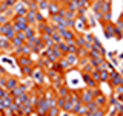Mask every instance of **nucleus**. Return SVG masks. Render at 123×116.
Instances as JSON below:
<instances>
[{"label": "nucleus", "mask_w": 123, "mask_h": 116, "mask_svg": "<svg viewBox=\"0 0 123 116\" xmlns=\"http://www.w3.org/2000/svg\"><path fill=\"white\" fill-rule=\"evenodd\" d=\"M8 21H11V18L8 17L6 14H0V25H5Z\"/></svg>", "instance_id": "45"}, {"label": "nucleus", "mask_w": 123, "mask_h": 116, "mask_svg": "<svg viewBox=\"0 0 123 116\" xmlns=\"http://www.w3.org/2000/svg\"><path fill=\"white\" fill-rule=\"evenodd\" d=\"M102 25H103V34H105V38H108V40L114 38V23L108 21V23H102Z\"/></svg>", "instance_id": "7"}, {"label": "nucleus", "mask_w": 123, "mask_h": 116, "mask_svg": "<svg viewBox=\"0 0 123 116\" xmlns=\"http://www.w3.org/2000/svg\"><path fill=\"white\" fill-rule=\"evenodd\" d=\"M65 20H72V18H77V15H75V12L74 11H68L66 8H65Z\"/></svg>", "instance_id": "34"}, {"label": "nucleus", "mask_w": 123, "mask_h": 116, "mask_svg": "<svg viewBox=\"0 0 123 116\" xmlns=\"http://www.w3.org/2000/svg\"><path fill=\"white\" fill-rule=\"evenodd\" d=\"M74 43H75L77 47H83L85 43H86V41H85V38H83V34H79V32H77V35L74 38Z\"/></svg>", "instance_id": "24"}, {"label": "nucleus", "mask_w": 123, "mask_h": 116, "mask_svg": "<svg viewBox=\"0 0 123 116\" xmlns=\"http://www.w3.org/2000/svg\"><path fill=\"white\" fill-rule=\"evenodd\" d=\"M88 52H89V51H86L85 47H77L75 55L79 57V58H86V57H88Z\"/></svg>", "instance_id": "32"}, {"label": "nucleus", "mask_w": 123, "mask_h": 116, "mask_svg": "<svg viewBox=\"0 0 123 116\" xmlns=\"http://www.w3.org/2000/svg\"><path fill=\"white\" fill-rule=\"evenodd\" d=\"M117 99H118V101H120V102H123V93H120V95H117Z\"/></svg>", "instance_id": "57"}, {"label": "nucleus", "mask_w": 123, "mask_h": 116, "mask_svg": "<svg viewBox=\"0 0 123 116\" xmlns=\"http://www.w3.org/2000/svg\"><path fill=\"white\" fill-rule=\"evenodd\" d=\"M46 73V78H49V81H51V83H52V81H55L57 78H59V76H62V75H63V73H59V72H57L55 70V69H48V70H46L45 72Z\"/></svg>", "instance_id": "15"}, {"label": "nucleus", "mask_w": 123, "mask_h": 116, "mask_svg": "<svg viewBox=\"0 0 123 116\" xmlns=\"http://www.w3.org/2000/svg\"><path fill=\"white\" fill-rule=\"evenodd\" d=\"M11 28H12V23H11V21L5 23V25H0V35H5Z\"/></svg>", "instance_id": "28"}, {"label": "nucleus", "mask_w": 123, "mask_h": 116, "mask_svg": "<svg viewBox=\"0 0 123 116\" xmlns=\"http://www.w3.org/2000/svg\"><path fill=\"white\" fill-rule=\"evenodd\" d=\"M115 55H117L115 52H106V57H108V58H114Z\"/></svg>", "instance_id": "55"}, {"label": "nucleus", "mask_w": 123, "mask_h": 116, "mask_svg": "<svg viewBox=\"0 0 123 116\" xmlns=\"http://www.w3.org/2000/svg\"><path fill=\"white\" fill-rule=\"evenodd\" d=\"M120 64H122V69H123V61H122V63H120Z\"/></svg>", "instance_id": "62"}, {"label": "nucleus", "mask_w": 123, "mask_h": 116, "mask_svg": "<svg viewBox=\"0 0 123 116\" xmlns=\"http://www.w3.org/2000/svg\"><path fill=\"white\" fill-rule=\"evenodd\" d=\"M11 49H12V44H11V41L9 40H6L5 37H0V51H3V52H9Z\"/></svg>", "instance_id": "13"}, {"label": "nucleus", "mask_w": 123, "mask_h": 116, "mask_svg": "<svg viewBox=\"0 0 123 116\" xmlns=\"http://www.w3.org/2000/svg\"><path fill=\"white\" fill-rule=\"evenodd\" d=\"M43 21H48V17H46L42 11H37L36 12V25L37 23H43Z\"/></svg>", "instance_id": "26"}, {"label": "nucleus", "mask_w": 123, "mask_h": 116, "mask_svg": "<svg viewBox=\"0 0 123 116\" xmlns=\"http://www.w3.org/2000/svg\"><path fill=\"white\" fill-rule=\"evenodd\" d=\"M69 93H71V90H69L68 86H62L57 89V96H60V98H66Z\"/></svg>", "instance_id": "20"}, {"label": "nucleus", "mask_w": 123, "mask_h": 116, "mask_svg": "<svg viewBox=\"0 0 123 116\" xmlns=\"http://www.w3.org/2000/svg\"><path fill=\"white\" fill-rule=\"evenodd\" d=\"M85 116H106V111H105V109H98L95 111H88Z\"/></svg>", "instance_id": "29"}, {"label": "nucleus", "mask_w": 123, "mask_h": 116, "mask_svg": "<svg viewBox=\"0 0 123 116\" xmlns=\"http://www.w3.org/2000/svg\"><path fill=\"white\" fill-rule=\"evenodd\" d=\"M115 57H117V58H118V60H120V61H123V52L117 53V55H115Z\"/></svg>", "instance_id": "56"}, {"label": "nucleus", "mask_w": 123, "mask_h": 116, "mask_svg": "<svg viewBox=\"0 0 123 116\" xmlns=\"http://www.w3.org/2000/svg\"><path fill=\"white\" fill-rule=\"evenodd\" d=\"M31 78L34 79V83H36V84H43L45 79H46V73H45V70H42V69H38V67L36 69V67H34Z\"/></svg>", "instance_id": "5"}, {"label": "nucleus", "mask_w": 123, "mask_h": 116, "mask_svg": "<svg viewBox=\"0 0 123 116\" xmlns=\"http://www.w3.org/2000/svg\"><path fill=\"white\" fill-rule=\"evenodd\" d=\"M94 102L97 104L100 109H106V107H108V98L103 93H100V95L95 96V98H94Z\"/></svg>", "instance_id": "10"}, {"label": "nucleus", "mask_w": 123, "mask_h": 116, "mask_svg": "<svg viewBox=\"0 0 123 116\" xmlns=\"http://www.w3.org/2000/svg\"><path fill=\"white\" fill-rule=\"evenodd\" d=\"M92 69H94V67L89 64V60H88V63H85V64L80 66V72H85V73H91Z\"/></svg>", "instance_id": "30"}, {"label": "nucleus", "mask_w": 123, "mask_h": 116, "mask_svg": "<svg viewBox=\"0 0 123 116\" xmlns=\"http://www.w3.org/2000/svg\"><path fill=\"white\" fill-rule=\"evenodd\" d=\"M60 8H62V5H59V3H54V2H51V0H49V6H48V9H46L48 17H49V15L57 14V12L60 11Z\"/></svg>", "instance_id": "14"}, {"label": "nucleus", "mask_w": 123, "mask_h": 116, "mask_svg": "<svg viewBox=\"0 0 123 116\" xmlns=\"http://www.w3.org/2000/svg\"><path fill=\"white\" fill-rule=\"evenodd\" d=\"M65 58H66V61L69 63V66H71L72 69L79 66V61H80V58L77 57L75 53H66V55H65Z\"/></svg>", "instance_id": "11"}, {"label": "nucleus", "mask_w": 123, "mask_h": 116, "mask_svg": "<svg viewBox=\"0 0 123 116\" xmlns=\"http://www.w3.org/2000/svg\"><path fill=\"white\" fill-rule=\"evenodd\" d=\"M65 8H66L68 11H74V12H77V9L80 8V2L79 0H69L66 5H65Z\"/></svg>", "instance_id": "16"}, {"label": "nucleus", "mask_w": 123, "mask_h": 116, "mask_svg": "<svg viewBox=\"0 0 123 116\" xmlns=\"http://www.w3.org/2000/svg\"><path fill=\"white\" fill-rule=\"evenodd\" d=\"M23 93H28V86H26V84H18L15 89H12V90L9 92V95L12 96V98H17V96H20Z\"/></svg>", "instance_id": "8"}, {"label": "nucleus", "mask_w": 123, "mask_h": 116, "mask_svg": "<svg viewBox=\"0 0 123 116\" xmlns=\"http://www.w3.org/2000/svg\"><path fill=\"white\" fill-rule=\"evenodd\" d=\"M109 63L112 64L114 67H118V66H120V60H118V58H115V57H114V58H111V61H109Z\"/></svg>", "instance_id": "50"}, {"label": "nucleus", "mask_w": 123, "mask_h": 116, "mask_svg": "<svg viewBox=\"0 0 123 116\" xmlns=\"http://www.w3.org/2000/svg\"><path fill=\"white\" fill-rule=\"evenodd\" d=\"M108 84L111 86V90L117 86H123V76L120 75V72H117V70L109 72V81H108Z\"/></svg>", "instance_id": "2"}, {"label": "nucleus", "mask_w": 123, "mask_h": 116, "mask_svg": "<svg viewBox=\"0 0 123 116\" xmlns=\"http://www.w3.org/2000/svg\"><path fill=\"white\" fill-rule=\"evenodd\" d=\"M18 84H20V83H18V79L15 78V76H11V75L6 76V87H5V89H6L8 92H11L12 89H15Z\"/></svg>", "instance_id": "9"}, {"label": "nucleus", "mask_w": 123, "mask_h": 116, "mask_svg": "<svg viewBox=\"0 0 123 116\" xmlns=\"http://www.w3.org/2000/svg\"><path fill=\"white\" fill-rule=\"evenodd\" d=\"M20 70H22V75L25 76V78H31L32 70H34V66H22Z\"/></svg>", "instance_id": "18"}, {"label": "nucleus", "mask_w": 123, "mask_h": 116, "mask_svg": "<svg viewBox=\"0 0 123 116\" xmlns=\"http://www.w3.org/2000/svg\"><path fill=\"white\" fill-rule=\"evenodd\" d=\"M0 14H3V11H2V9H0Z\"/></svg>", "instance_id": "63"}, {"label": "nucleus", "mask_w": 123, "mask_h": 116, "mask_svg": "<svg viewBox=\"0 0 123 116\" xmlns=\"http://www.w3.org/2000/svg\"><path fill=\"white\" fill-rule=\"evenodd\" d=\"M51 38H52V41L54 43H60V41H63V38H62V34H59V32H54L52 35H51Z\"/></svg>", "instance_id": "39"}, {"label": "nucleus", "mask_w": 123, "mask_h": 116, "mask_svg": "<svg viewBox=\"0 0 123 116\" xmlns=\"http://www.w3.org/2000/svg\"><path fill=\"white\" fill-rule=\"evenodd\" d=\"M120 75H122V76H123V69H120Z\"/></svg>", "instance_id": "60"}, {"label": "nucleus", "mask_w": 123, "mask_h": 116, "mask_svg": "<svg viewBox=\"0 0 123 116\" xmlns=\"http://www.w3.org/2000/svg\"><path fill=\"white\" fill-rule=\"evenodd\" d=\"M26 8H28V11H38V3L37 2H32V3H29V5H26Z\"/></svg>", "instance_id": "41"}, {"label": "nucleus", "mask_w": 123, "mask_h": 116, "mask_svg": "<svg viewBox=\"0 0 123 116\" xmlns=\"http://www.w3.org/2000/svg\"><path fill=\"white\" fill-rule=\"evenodd\" d=\"M109 81V70H100V76H98V83H108Z\"/></svg>", "instance_id": "23"}, {"label": "nucleus", "mask_w": 123, "mask_h": 116, "mask_svg": "<svg viewBox=\"0 0 123 116\" xmlns=\"http://www.w3.org/2000/svg\"><path fill=\"white\" fill-rule=\"evenodd\" d=\"M48 110H49V104H48L46 96H38V101L36 104V107H34V111L37 113V116H46Z\"/></svg>", "instance_id": "1"}, {"label": "nucleus", "mask_w": 123, "mask_h": 116, "mask_svg": "<svg viewBox=\"0 0 123 116\" xmlns=\"http://www.w3.org/2000/svg\"><path fill=\"white\" fill-rule=\"evenodd\" d=\"M89 60V64L92 66V67H98L100 64L103 63V61L106 60V58H103V57H98V58H88Z\"/></svg>", "instance_id": "25"}, {"label": "nucleus", "mask_w": 123, "mask_h": 116, "mask_svg": "<svg viewBox=\"0 0 123 116\" xmlns=\"http://www.w3.org/2000/svg\"><path fill=\"white\" fill-rule=\"evenodd\" d=\"M75 21H77V18L66 20V28H68V29H74V28H75Z\"/></svg>", "instance_id": "44"}, {"label": "nucleus", "mask_w": 123, "mask_h": 116, "mask_svg": "<svg viewBox=\"0 0 123 116\" xmlns=\"http://www.w3.org/2000/svg\"><path fill=\"white\" fill-rule=\"evenodd\" d=\"M117 102H118L117 96H114L112 93H111V98H108V105H115Z\"/></svg>", "instance_id": "42"}, {"label": "nucleus", "mask_w": 123, "mask_h": 116, "mask_svg": "<svg viewBox=\"0 0 123 116\" xmlns=\"http://www.w3.org/2000/svg\"><path fill=\"white\" fill-rule=\"evenodd\" d=\"M5 2L8 3V6H9V8H12V6H14V3L17 2V0H5Z\"/></svg>", "instance_id": "54"}, {"label": "nucleus", "mask_w": 123, "mask_h": 116, "mask_svg": "<svg viewBox=\"0 0 123 116\" xmlns=\"http://www.w3.org/2000/svg\"><path fill=\"white\" fill-rule=\"evenodd\" d=\"M26 14H28V8L25 6V8H22V9H18V11H17V12H15L14 15H22V17H25Z\"/></svg>", "instance_id": "46"}, {"label": "nucleus", "mask_w": 123, "mask_h": 116, "mask_svg": "<svg viewBox=\"0 0 123 116\" xmlns=\"http://www.w3.org/2000/svg\"><path fill=\"white\" fill-rule=\"evenodd\" d=\"M26 5H25V2H23V0H17V2L14 3V6H12V11H14V14L17 12L18 9H22V8H25Z\"/></svg>", "instance_id": "33"}, {"label": "nucleus", "mask_w": 123, "mask_h": 116, "mask_svg": "<svg viewBox=\"0 0 123 116\" xmlns=\"http://www.w3.org/2000/svg\"><path fill=\"white\" fill-rule=\"evenodd\" d=\"M25 2V5H29V3H32V2H36V0H23Z\"/></svg>", "instance_id": "58"}, {"label": "nucleus", "mask_w": 123, "mask_h": 116, "mask_svg": "<svg viewBox=\"0 0 123 116\" xmlns=\"http://www.w3.org/2000/svg\"><path fill=\"white\" fill-rule=\"evenodd\" d=\"M55 46L62 51V53H63V55H66V53H68V44L65 43V41H60V43H57Z\"/></svg>", "instance_id": "35"}, {"label": "nucleus", "mask_w": 123, "mask_h": 116, "mask_svg": "<svg viewBox=\"0 0 123 116\" xmlns=\"http://www.w3.org/2000/svg\"><path fill=\"white\" fill-rule=\"evenodd\" d=\"M63 20H65V18L62 17L60 14H54V15H49V17H48V21L51 23V25H59V23H62Z\"/></svg>", "instance_id": "19"}, {"label": "nucleus", "mask_w": 123, "mask_h": 116, "mask_svg": "<svg viewBox=\"0 0 123 116\" xmlns=\"http://www.w3.org/2000/svg\"><path fill=\"white\" fill-rule=\"evenodd\" d=\"M8 93H9V92H8L6 89H2V87H0V99H2L3 96H6Z\"/></svg>", "instance_id": "53"}, {"label": "nucleus", "mask_w": 123, "mask_h": 116, "mask_svg": "<svg viewBox=\"0 0 123 116\" xmlns=\"http://www.w3.org/2000/svg\"><path fill=\"white\" fill-rule=\"evenodd\" d=\"M23 32H25V37L26 38H34L37 35V29H36V26H28V28H26L25 31H23Z\"/></svg>", "instance_id": "17"}, {"label": "nucleus", "mask_w": 123, "mask_h": 116, "mask_svg": "<svg viewBox=\"0 0 123 116\" xmlns=\"http://www.w3.org/2000/svg\"><path fill=\"white\" fill-rule=\"evenodd\" d=\"M75 35H77V31L75 29H68L66 28L63 32H62V38H63V41L66 44H72V43H74Z\"/></svg>", "instance_id": "6"}, {"label": "nucleus", "mask_w": 123, "mask_h": 116, "mask_svg": "<svg viewBox=\"0 0 123 116\" xmlns=\"http://www.w3.org/2000/svg\"><path fill=\"white\" fill-rule=\"evenodd\" d=\"M62 116H71V113H68V111H65V113L62 115Z\"/></svg>", "instance_id": "59"}, {"label": "nucleus", "mask_w": 123, "mask_h": 116, "mask_svg": "<svg viewBox=\"0 0 123 116\" xmlns=\"http://www.w3.org/2000/svg\"><path fill=\"white\" fill-rule=\"evenodd\" d=\"M3 55V51H0V57H2Z\"/></svg>", "instance_id": "61"}, {"label": "nucleus", "mask_w": 123, "mask_h": 116, "mask_svg": "<svg viewBox=\"0 0 123 116\" xmlns=\"http://www.w3.org/2000/svg\"><path fill=\"white\" fill-rule=\"evenodd\" d=\"M0 102H2V105H3V107H5V109H8V107H9V105H11V104H12V102H14V98H12V96H11L9 93H8L6 96H3V98H2V99H0Z\"/></svg>", "instance_id": "22"}, {"label": "nucleus", "mask_w": 123, "mask_h": 116, "mask_svg": "<svg viewBox=\"0 0 123 116\" xmlns=\"http://www.w3.org/2000/svg\"><path fill=\"white\" fill-rule=\"evenodd\" d=\"M63 104H65V98H60V96H57V107L62 110V107H63Z\"/></svg>", "instance_id": "51"}, {"label": "nucleus", "mask_w": 123, "mask_h": 116, "mask_svg": "<svg viewBox=\"0 0 123 116\" xmlns=\"http://www.w3.org/2000/svg\"><path fill=\"white\" fill-rule=\"evenodd\" d=\"M77 93H79V98H80V101H82L83 105H86L88 102H91V101H94V96H92V92H91V89H80V90H77Z\"/></svg>", "instance_id": "3"}, {"label": "nucleus", "mask_w": 123, "mask_h": 116, "mask_svg": "<svg viewBox=\"0 0 123 116\" xmlns=\"http://www.w3.org/2000/svg\"><path fill=\"white\" fill-rule=\"evenodd\" d=\"M86 109H88V111H95V110H98L100 107H98L94 101H91V102H88V104H86Z\"/></svg>", "instance_id": "38"}, {"label": "nucleus", "mask_w": 123, "mask_h": 116, "mask_svg": "<svg viewBox=\"0 0 123 116\" xmlns=\"http://www.w3.org/2000/svg\"><path fill=\"white\" fill-rule=\"evenodd\" d=\"M15 58H17L18 67H22V66H34V61L31 60V57H25V55H20V57H15Z\"/></svg>", "instance_id": "12"}, {"label": "nucleus", "mask_w": 123, "mask_h": 116, "mask_svg": "<svg viewBox=\"0 0 123 116\" xmlns=\"http://www.w3.org/2000/svg\"><path fill=\"white\" fill-rule=\"evenodd\" d=\"M60 109L57 105H54V107H49V110H48V113H46V116H60Z\"/></svg>", "instance_id": "27"}, {"label": "nucleus", "mask_w": 123, "mask_h": 116, "mask_svg": "<svg viewBox=\"0 0 123 116\" xmlns=\"http://www.w3.org/2000/svg\"><path fill=\"white\" fill-rule=\"evenodd\" d=\"M115 110H117V113H120V115H123V102H120V101H118L117 104H115Z\"/></svg>", "instance_id": "47"}, {"label": "nucleus", "mask_w": 123, "mask_h": 116, "mask_svg": "<svg viewBox=\"0 0 123 116\" xmlns=\"http://www.w3.org/2000/svg\"><path fill=\"white\" fill-rule=\"evenodd\" d=\"M80 75H82V79H83V83H85V86H86L88 89H95V87H98L100 84L95 81L94 78L91 76V73H85V72H80Z\"/></svg>", "instance_id": "4"}, {"label": "nucleus", "mask_w": 123, "mask_h": 116, "mask_svg": "<svg viewBox=\"0 0 123 116\" xmlns=\"http://www.w3.org/2000/svg\"><path fill=\"white\" fill-rule=\"evenodd\" d=\"M94 34H91L89 31H88V32H83V38H85V41H86V43H92V40H94Z\"/></svg>", "instance_id": "37"}, {"label": "nucleus", "mask_w": 123, "mask_h": 116, "mask_svg": "<svg viewBox=\"0 0 123 116\" xmlns=\"http://www.w3.org/2000/svg\"><path fill=\"white\" fill-rule=\"evenodd\" d=\"M49 6V0H42L38 2V11H46Z\"/></svg>", "instance_id": "36"}, {"label": "nucleus", "mask_w": 123, "mask_h": 116, "mask_svg": "<svg viewBox=\"0 0 123 116\" xmlns=\"http://www.w3.org/2000/svg\"><path fill=\"white\" fill-rule=\"evenodd\" d=\"M80 2V6H91L92 0H79Z\"/></svg>", "instance_id": "52"}, {"label": "nucleus", "mask_w": 123, "mask_h": 116, "mask_svg": "<svg viewBox=\"0 0 123 116\" xmlns=\"http://www.w3.org/2000/svg\"><path fill=\"white\" fill-rule=\"evenodd\" d=\"M36 12H37V11H36ZM36 12H34V11H28V14L25 15L28 25H31V26H36Z\"/></svg>", "instance_id": "21"}, {"label": "nucleus", "mask_w": 123, "mask_h": 116, "mask_svg": "<svg viewBox=\"0 0 123 116\" xmlns=\"http://www.w3.org/2000/svg\"><path fill=\"white\" fill-rule=\"evenodd\" d=\"M14 35H15V31H14V26H12V28H11L9 31H8V32H6V34H5L3 37H5L6 40H9V41H11V40L14 38Z\"/></svg>", "instance_id": "40"}, {"label": "nucleus", "mask_w": 123, "mask_h": 116, "mask_svg": "<svg viewBox=\"0 0 123 116\" xmlns=\"http://www.w3.org/2000/svg\"><path fill=\"white\" fill-rule=\"evenodd\" d=\"M108 107H109V111H108V115H109V116H117V110H115L114 105H108Z\"/></svg>", "instance_id": "49"}, {"label": "nucleus", "mask_w": 123, "mask_h": 116, "mask_svg": "<svg viewBox=\"0 0 123 116\" xmlns=\"http://www.w3.org/2000/svg\"><path fill=\"white\" fill-rule=\"evenodd\" d=\"M6 76H8V73H3V75H0V87H2V89L6 87Z\"/></svg>", "instance_id": "43"}, {"label": "nucleus", "mask_w": 123, "mask_h": 116, "mask_svg": "<svg viewBox=\"0 0 123 116\" xmlns=\"http://www.w3.org/2000/svg\"><path fill=\"white\" fill-rule=\"evenodd\" d=\"M88 17V25H89V28H95L97 26V20H95L94 14H86Z\"/></svg>", "instance_id": "31"}, {"label": "nucleus", "mask_w": 123, "mask_h": 116, "mask_svg": "<svg viewBox=\"0 0 123 116\" xmlns=\"http://www.w3.org/2000/svg\"><path fill=\"white\" fill-rule=\"evenodd\" d=\"M71 116H72V115H71Z\"/></svg>", "instance_id": "64"}, {"label": "nucleus", "mask_w": 123, "mask_h": 116, "mask_svg": "<svg viewBox=\"0 0 123 116\" xmlns=\"http://www.w3.org/2000/svg\"><path fill=\"white\" fill-rule=\"evenodd\" d=\"M75 52H77V46H75V43L68 44V53H75Z\"/></svg>", "instance_id": "48"}]
</instances>
